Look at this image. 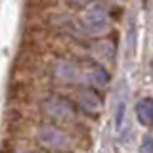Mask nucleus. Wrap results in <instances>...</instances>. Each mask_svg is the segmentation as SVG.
<instances>
[{
  "label": "nucleus",
  "mask_w": 153,
  "mask_h": 153,
  "mask_svg": "<svg viewBox=\"0 0 153 153\" xmlns=\"http://www.w3.org/2000/svg\"><path fill=\"white\" fill-rule=\"evenodd\" d=\"M138 117H140V121H143L146 124L151 121V105H149V100H143L142 103H138Z\"/></svg>",
  "instance_id": "39448f33"
},
{
  "label": "nucleus",
  "mask_w": 153,
  "mask_h": 153,
  "mask_svg": "<svg viewBox=\"0 0 153 153\" xmlns=\"http://www.w3.org/2000/svg\"><path fill=\"white\" fill-rule=\"evenodd\" d=\"M76 98H79V103L88 111H100V107H102V102L98 100V96H94V92L82 90V92H79Z\"/></svg>",
  "instance_id": "20e7f679"
},
{
  "label": "nucleus",
  "mask_w": 153,
  "mask_h": 153,
  "mask_svg": "<svg viewBox=\"0 0 153 153\" xmlns=\"http://www.w3.org/2000/svg\"><path fill=\"white\" fill-rule=\"evenodd\" d=\"M84 23L90 31L100 33V31H103V27H105V16L102 12H98V10H96V12H86L84 13Z\"/></svg>",
  "instance_id": "7ed1b4c3"
},
{
  "label": "nucleus",
  "mask_w": 153,
  "mask_h": 153,
  "mask_svg": "<svg viewBox=\"0 0 153 153\" xmlns=\"http://www.w3.org/2000/svg\"><path fill=\"white\" fill-rule=\"evenodd\" d=\"M38 138H40L42 146L48 147V149H54V151H63L69 147V138L67 134H63L61 130H57L56 126H42L38 130Z\"/></svg>",
  "instance_id": "f257e3e1"
},
{
  "label": "nucleus",
  "mask_w": 153,
  "mask_h": 153,
  "mask_svg": "<svg viewBox=\"0 0 153 153\" xmlns=\"http://www.w3.org/2000/svg\"><path fill=\"white\" fill-rule=\"evenodd\" d=\"M46 111H48V115H50L52 119H56V121H71V119H73V109L59 98L50 100Z\"/></svg>",
  "instance_id": "f03ea898"
}]
</instances>
